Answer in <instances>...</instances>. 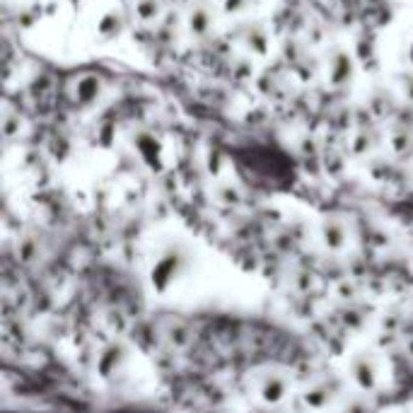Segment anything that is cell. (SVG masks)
<instances>
[{
  "label": "cell",
  "mask_w": 413,
  "mask_h": 413,
  "mask_svg": "<svg viewBox=\"0 0 413 413\" xmlns=\"http://www.w3.org/2000/svg\"><path fill=\"white\" fill-rule=\"evenodd\" d=\"M353 73H355V63L351 58V51L346 49H331L324 58V76L331 87H343L351 82Z\"/></svg>",
  "instance_id": "cell-1"
},
{
  "label": "cell",
  "mask_w": 413,
  "mask_h": 413,
  "mask_svg": "<svg viewBox=\"0 0 413 413\" xmlns=\"http://www.w3.org/2000/svg\"><path fill=\"white\" fill-rule=\"evenodd\" d=\"M213 19H216V15H213V10L208 8L206 3H193L191 8H188L186 17H184V24H186V32L191 34V37L201 39L211 32Z\"/></svg>",
  "instance_id": "cell-2"
},
{
  "label": "cell",
  "mask_w": 413,
  "mask_h": 413,
  "mask_svg": "<svg viewBox=\"0 0 413 413\" xmlns=\"http://www.w3.org/2000/svg\"><path fill=\"white\" fill-rule=\"evenodd\" d=\"M141 22H155L160 17V0H136V8H133Z\"/></svg>",
  "instance_id": "cell-4"
},
{
  "label": "cell",
  "mask_w": 413,
  "mask_h": 413,
  "mask_svg": "<svg viewBox=\"0 0 413 413\" xmlns=\"http://www.w3.org/2000/svg\"><path fill=\"white\" fill-rule=\"evenodd\" d=\"M401 58H404V66L413 73V32L406 34L401 42Z\"/></svg>",
  "instance_id": "cell-5"
},
{
  "label": "cell",
  "mask_w": 413,
  "mask_h": 413,
  "mask_svg": "<svg viewBox=\"0 0 413 413\" xmlns=\"http://www.w3.org/2000/svg\"><path fill=\"white\" fill-rule=\"evenodd\" d=\"M102 80H99L94 73H85L80 80H76L73 85V99L80 104H89L94 102V99H99V94H102Z\"/></svg>",
  "instance_id": "cell-3"
}]
</instances>
